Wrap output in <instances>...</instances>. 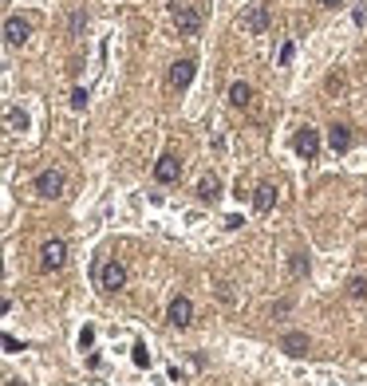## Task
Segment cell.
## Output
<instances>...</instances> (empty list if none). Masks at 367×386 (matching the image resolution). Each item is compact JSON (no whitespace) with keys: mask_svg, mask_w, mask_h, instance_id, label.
<instances>
[{"mask_svg":"<svg viewBox=\"0 0 367 386\" xmlns=\"http://www.w3.org/2000/svg\"><path fill=\"white\" fill-rule=\"evenodd\" d=\"M72 107H75V110L87 107V91H83V87H75V91H72Z\"/></svg>","mask_w":367,"mask_h":386,"instance_id":"d6986e66","label":"cell"},{"mask_svg":"<svg viewBox=\"0 0 367 386\" xmlns=\"http://www.w3.org/2000/svg\"><path fill=\"white\" fill-rule=\"evenodd\" d=\"M63 185H67V178H63V169H44V174H36V193L40 197H60Z\"/></svg>","mask_w":367,"mask_h":386,"instance_id":"5b68a950","label":"cell"},{"mask_svg":"<svg viewBox=\"0 0 367 386\" xmlns=\"http://www.w3.org/2000/svg\"><path fill=\"white\" fill-rule=\"evenodd\" d=\"M127 276H131V272H127L122 260H103V265H99V288L103 292H122L127 288Z\"/></svg>","mask_w":367,"mask_h":386,"instance_id":"6da1fadb","label":"cell"},{"mask_svg":"<svg viewBox=\"0 0 367 386\" xmlns=\"http://www.w3.org/2000/svg\"><path fill=\"white\" fill-rule=\"evenodd\" d=\"M28 36H32V24H28V20H20V16H8V20H4V40H8L13 48L28 44Z\"/></svg>","mask_w":367,"mask_h":386,"instance_id":"30bf717a","label":"cell"},{"mask_svg":"<svg viewBox=\"0 0 367 386\" xmlns=\"http://www.w3.org/2000/svg\"><path fill=\"white\" fill-rule=\"evenodd\" d=\"M293 146H296V154H300V158H308V162H312V158L320 154V134L312 131V126H300V131H296V138H293Z\"/></svg>","mask_w":367,"mask_h":386,"instance_id":"9c48e42d","label":"cell"},{"mask_svg":"<svg viewBox=\"0 0 367 386\" xmlns=\"http://www.w3.org/2000/svg\"><path fill=\"white\" fill-rule=\"evenodd\" d=\"M166 319H170L174 327H190V324H194V303H190V296H174L170 308H166Z\"/></svg>","mask_w":367,"mask_h":386,"instance_id":"8992f818","label":"cell"},{"mask_svg":"<svg viewBox=\"0 0 367 386\" xmlns=\"http://www.w3.org/2000/svg\"><path fill=\"white\" fill-rule=\"evenodd\" d=\"M277 185H269V181H265V185H257V193H253V205H257V213H269L272 205H277Z\"/></svg>","mask_w":367,"mask_h":386,"instance_id":"7c38bea8","label":"cell"},{"mask_svg":"<svg viewBox=\"0 0 367 386\" xmlns=\"http://www.w3.org/2000/svg\"><path fill=\"white\" fill-rule=\"evenodd\" d=\"M348 296H352V300H367V280L352 276V280H348Z\"/></svg>","mask_w":367,"mask_h":386,"instance_id":"e0dca14e","label":"cell"},{"mask_svg":"<svg viewBox=\"0 0 367 386\" xmlns=\"http://www.w3.org/2000/svg\"><path fill=\"white\" fill-rule=\"evenodd\" d=\"M249 99H253V87H249V83H233L229 87V103H233V107H249Z\"/></svg>","mask_w":367,"mask_h":386,"instance_id":"9a60e30c","label":"cell"},{"mask_svg":"<svg viewBox=\"0 0 367 386\" xmlns=\"http://www.w3.org/2000/svg\"><path fill=\"white\" fill-rule=\"evenodd\" d=\"M288 272H293V276H308V256L293 253V256H288Z\"/></svg>","mask_w":367,"mask_h":386,"instance_id":"2e32d148","label":"cell"},{"mask_svg":"<svg viewBox=\"0 0 367 386\" xmlns=\"http://www.w3.org/2000/svg\"><path fill=\"white\" fill-rule=\"evenodd\" d=\"M197 197H202V201H218V197H221V181L218 178H202V181H197Z\"/></svg>","mask_w":367,"mask_h":386,"instance_id":"5bb4252c","label":"cell"},{"mask_svg":"<svg viewBox=\"0 0 367 386\" xmlns=\"http://www.w3.org/2000/svg\"><path fill=\"white\" fill-rule=\"evenodd\" d=\"M83 28H87V16L75 12V16H72V32H83Z\"/></svg>","mask_w":367,"mask_h":386,"instance_id":"44dd1931","label":"cell"},{"mask_svg":"<svg viewBox=\"0 0 367 386\" xmlns=\"http://www.w3.org/2000/svg\"><path fill=\"white\" fill-rule=\"evenodd\" d=\"M4 4H8V0H4Z\"/></svg>","mask_w":367,"mask_h":386,"instance_id":"d4e9b609","label":"cell"},{"mask_svg":"<svg viewBox=\"0 0 367 386\" xmlns=\"http://www.w3.org/2000/svg\"><path fill=\"white\" fill-rule=\"evenodd\" d=\"M241 32H249V36H261V32H269V24H272V12L265 8V4H249L241 12Z\"/></svg>","mask_w":367,"mask_h":386,"instance_id":"7a4b0ae2","label":"cell"},{"mask_svg":"<svg viewBox=\"0 0 367 386\" xmlns=\"http://www.w3.org/2000/svg\"><path fill=\"white\" fill-rule=\"evenodd\" d=\"M8 386H24V383H20V378H8Z\"/></svg>","mask_w":367,"mask_h":386,"instance_id":"cb8c5ba5","label":"cell"},{"mask_svg":"<svg viewBox=\"0 0 367 386\" xmlns=\"http://www.w3.org/2000/svg\"><path fill=\"white\" fill-rule=\"evenodd\" d=\"M174 24H178V36H197V28H202V12H197L194 4H174Z\"/></svg>","mask_w":367,"mask_h":386,"instance_id":"3957f363","label":"cell"},{"mask_svg":"<svg viewBox=\"0 0 367 386\" xmlns=\"http://www.w3.org/2000/svg\"><path fill=\"white\" fill-rule=\"evenodd\" d=\"M194 72H197L194 60H178V63H170V72H166V83H170L174 91H182V87H190Z\"/></svg>","mask_w":367,"mask_h":386,"instance_id":"ba28073f","label":"cell"},{"mask_svg":"<svg viewBox=\"0 0 367 386\" xmlns=\"http://www.w3.org/2000/svg\"><path fill=\"white\" fill-rule=\"evenodd\" d=\"M8 126H13V131H24V126H28V115H24V110H8Z\"/></svg>","mask_w":367,"mask_h":386,"instance_id":"ac0fdd59","label":"cell"},{"mask_svg":"<svg viewBox=\"0 0 367 386\" xmlns=\"http://www.w3.org/2000/svg\"><path fill=\"white\" fill-rule=\"evenodd\" d=\"M154 178H158L162 185H174V181L182 178V162H178V154H162L158 162H154Z\"/></svg>","mask_w":367,"mask_h":386,"instance_id":"52a82bcc","label":"cell"},{"mask_svg":"<svg viewBox=\"0 0 367 386\" xmlns=\"http://www.w3.org/2000/svg\"><path fill=\"white\" fill-rule=\"evenodd\" d=\"M328 142H332V150H336V154H343V150H352V126H343V122H336V126H332V134H328Z\"/></svg>","mask_w":367,"mask_h":386,"instance_id":"4fadbf2b","label":"cell"},{"mask_svg":"<svg viewBox=\"0 0 367 386\" xmlns=\"http://www.w3.org/2000/svg\"><path fill=\"white\" fill-rule=\"evenodd\" d=\"M63 265H67V244L44 241V249H40V268H44V272H60Z\"/></svg>","mask_w":367,"mask_h":386,"instance_id":"277c9868","label":"cell"},{"mask_svg":"<svg viewBox=\"0 0 367 386\" xmlns=\"http://www.w3.org/2000/svg\"><path fill=\"white\" fill-rule=\"evenodd\" d=\"M281 351H284V355H293V359H300V355L308 351V335H304V331H284V335H281Z\"/></svg>","mask_w":367,"mask_h":386,"instance_id":"8fae6325","label":"cell"},{"mask_svg":"<svg viewBox=\"0 0 367 386\" xmlns=\"http://www.w3.org/2000/svg\"><path fill=\"white\" fill-rule=\"evenodd\" d=\"M328 91H343V79H340V75H328Z\"/></svg>","mask_w":367,"mask_h":386,"instance_id":"7402d4cb","label":"cell"},{"mask_svg":"<svg viewBox=\"0 0 367 386\" xmlns=\"http://www.w3.org/2000/svg\"><path fill=\"white\" fill-rule=\"evenodd\" d=\"M135 362H138V367H147V362H150V351L142 347V343H138V347H135Z\"/></svg>","mask_w":367,"mask_h":386,"instance_id":"ffe728a7","label":"cell"},{"mask_svg":"<svg viewBox=\"0 0 367 386\" xmlns=\"http://www.w3.org/2000/svg\"><path fill=\"white\" fill-rule=\"evenodd\" d=\"M320 4H324V8H336V4H343V0H320Z\"/></svg>","mask_w":367,"mask_h":386,"instance_id":"603a6c76","label":"cell"}]
</instances>
